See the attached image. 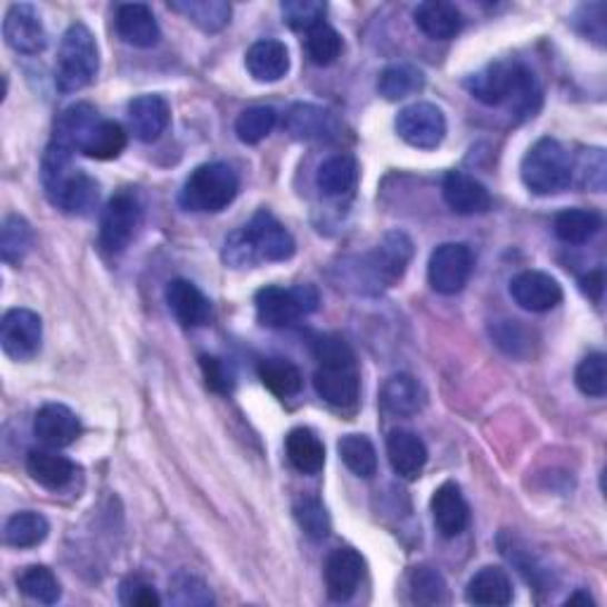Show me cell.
I'll return each mask as SVG.
<instances>
[{"instance_id":"74e56055","label":"cell","mask_w":607,"mask_h":607,"mask_svg":"<svg viewBox=\"0 0 607 607\" xmlns=\"http://www.w3.org/2000/svg\"><path fill=\"white\" fill-rule=\"evenodd\" d=\"M337 451H339V458H342L345 466L356 477L368 479L378 472V454H375V446L368 437L347 435V437L339 439Z\"/></svg>"},{"instance_id":"8d00e7d4","label":"cell","mask_w":607,"mask_h":607,"mask_svg":"<svg viewBox=\"0 0 607 607\" xmlns=\"http://www.w3.org/2000/svg\"><path fill=\"white\" fill-rule=\"evenodd\" d=\"M257 372L263 387H269L276 397H295L304 385L301 370L288 359H263Z\"/></svg>"},{"instance_id":"681fc988","label":"cell","mask_w":607,"mask_h":607,"mask_svg":"<svg viewBox=\"0 0 607 607\" xmlns=\"http://www.w3.org/2000/svg\"><path fill=\"white\" fill-rule=\"evenodd\" d=\"M299 527L309 534L311 539H326L330 534V517L318 498H304L295 508Z\"/></svg>"},{"instance_id":"ee69618b","label":"cell","mask_w":607,"mask_h":607,"mask_svg":"<svg viewBox=\"0 0 607 607\" xmlns=\"http://www.w3.org/2000/svg\"><path fill=\"white\" fill-rule=\"evenodd\" d=\"M314 356L320 368H356L354 349L345 337L324 335L314 342Z\"/></svg>"},{"instance_id":"1f68e13d","label":"cell","mask_w":607,"mask_h":607,"mask_svg":"<svg viewBox=\"0 0 607 607\" xmlns=\"http://www.w3.org/2000/svg\"><path fill=\"white\" fill-rule=\"evenodd\" d=\"M356 181H359V165H356L351 155L328 157L316 173V186L328 198H339V195L351 192Z\"/></svg>"},{"instance_id":"bcb514c9","label":"cell","mask_w":607,"mask_h":607,"mask_svg":"<svg viewBox=\"0 0 607 607\" xmlns=\"http://www.w3.org/2000/svg\"><path fill=\"white\" fill-rule=\"evenodd\" d=\"M575 382L581 395L600 399L607 391V366H605V354H588L586 359L577 366Z\"/></svg>"},{"instance_id":"ab89813d","label":"cell","mask_w":607,"mask_h":607,"mask_svg":"<svg viewBox=\"0 0 607 607\" xmlns=\"http://www.w3.org/2000/svg\"><path fill=\"white\" fill-rule=\"evenodd\" d=\"M17 588L36 603L43 605H52L58 603L62 596V588L58 577L52 575V569H48L46 565H31L27 567L24 573L17 577Z\"/></svg>"},{"instance_id":"5b68a950","label":"cell","mask_w":607,"mask_h":607,"mask_svg":"<svg viewBox=\"0 0 607 607\" xmlns=\"http://www.w3.org/2000/svg\"><path fill=\"white\" fill-rule=\"evenodd\" d=\"M240 192V176L226 162L202 165L190 173L181 190V205L188 211L219 213L233 205Z\"/></svg>"},{"instance_id":"b9f144b4","label":"cell","mask_w":607,"mask_h":607,"mask_svg":"<svg viewBox=\"0 0 607 607\" xmlns=\"http://www.w3.org/2000/svg\"><path fill=\"white\" fill-rule=\"evenodd\" d=\"M278 123V112L269 105H257L245 110L236 121V133L245 146H257L266 136H271Z\"/></svg>"},{"instance_id":"44dd1931","label":"cell","mask_w":607,"mask_h":607,"mask_svg":"<svg viewBox=\"0 0 607 607\" xmlns=\"http://www.w3.org/2000/svg\"><path fill=\"white\" fill-rule=\"evenodd\" d=\"M171 107L162 96H140L129 105V127L140 142H155L169 129Z\"/></svg>"},{"instance_id":"cb8c5ba5","label":"cell","mask_w":607,"mask_h":607,"mask_svg":"<svg viewBox=\"0 0 607 607\" xmlns=\"http://www.w3.org/2000/svg\"><path fill=\"white\" fill-rule=\"evenodd\" d=\"M387 458L399 477L418 479L427 466V446L416 432L395 430L387 437Z\"/></svg>"},{"instance_id":"2e32d148","label":"cell","mask_w":607,"mask_h":607,"mask_svg":"<svg viewBox=\"0 0 607 607\" xmlns=\"http://www.w3.org/2000/svg\"><path fill=\"white\" fill-rule=\"evenodd\" d=\"M441 195L449 209L460 213V217H475V213H485L491 207V195L487 186L479 183L475 176L466 171L446 173Z\"/></svg>"},{"instance_id":"4fadbf2b","label":"cell","mask_w":607,"mask_h":607,"mask_svg":"<svg viewBox=\"0 0 607 607\" xmlns=\"http://www.w3.org/2000/svg\"><path fill=\"white\" fill-rule=\"evenodd\" d=\"M6 43L22 56H39L48 46V33L41 14L29 3H17L8 10L3 20Z\"/></svg>"},{"instance_id":"5bb4252c","label":"cell","mask_w":607,"mask_h":607,"mask_svg":"<svg viewBox=\"0 0 607 607\" xmlns=\"http://www.w3.org/2000/svg\"><path fill=\"white\" fill-rule=\"evenodd\" d=\"M510 297L531 314H546L563 301L560 282L544 271H523L510 280Z\"/></svg>"},{"instance_id":"8fae6325","label":"cell","mask_w":607,"mask_h":607,"mask_svg":"<svg viewBox=\"0 0 607 607\" xmlns=\"http://www.w3.org/2000/svg\"><path fill=\"white\" fill-rule=\"evenodd\" d=\"M397 133L418 150H435L446 138V117L432 102H414L399 112Z\"/></svg>"},{"instance_id":"6da1fadb","label":"cell","mask_w":607,"mask_h":607,"mask_svg":"<svg viewBox=\"0 0 607 607\" xmlns=\"http://www.w3.org/2000/svg\"><path fill=\"white\" fill-rule=\"evenodd\" d=\"M470 96L489 107H508L515 115H534L541 91L534 71L520 62H494L466 81Z\"/></svg>"},{"instance_id":"f546056e","label":"cell","mask_w":607,"mask_h":607,"mask_svg":"<svg viewBox=\"0 0 607 607\" xmlns=\"http://www.w3.org/2000/svg\"><path fill=\"white\" fill-rule=\"evenodd\" d=\"M123 148H127V131H123L121 123L100 117L81 140L77 152L98 159V162H110V159H117L123 152Z\"/></svg>"},{"instance_id":"f5cc1de1","label":"cell","mask_w":607,"mask_h":607,"mask_svg":"<svg viewBox=\"0 0 607 607\" xmlns=\"http://www.w3.org/2000/svg\"><path fill=\"white\" fill-rule=\"evenodd\" d=\"M581 285H584V290L598 301V299H600V292H603V271L588 273V276L581 280Z\"/></svg>"},{"instance_id":"4dcf8cb0","label":"cell","mask_w":607,"mask_h":607,"mask_svg":"<svg viewBox=\"0 0 607 607\" xmlns=\"http://www.w3.org/2000/svg\"><path fill=\"white\" fill-rule=\"evenodd\" d=\"M285 451H288V460L292 466L304 475H318L326 466V446L307 427H297L288 435Z\"/></svg>"},{"instance_id":"3957f363","label":"cell","mask_w":607,"mask_h":607,"mask_svg":"<svg viewBox=\"0 0 607 607\" xmlns=\"http://www.w3.org/2000/svg\"><path fill=\"white\" fill-rule=\"evenodd\" d=\"M41 181L50 205L71 217H83L98 202V183L81 169L71 167V150L56 140L43 155Z\"/></svg>"},{"instance_id":"f1b7e54d","label":"cell","mask_w":607,"mask_h":607,"mask_svg":"<svg viewBox=\"0 0 607 607\" xmlns=\"http://www.w3.org/2000/svg\"><path fill=\"white\" fill-rule=\"evenodd\" d=\"M27 470L33 481H39L41 487L50 491H60L71 485V479L77 475L74 462L64 456H58L52 451L36 449L27 456Z\"/></svg>"},{"instance_id":"277c9868","label":"cell","mask_w":607,"mask_h":607,"mask_svg":"<svg viewBox=\"0 0 607 607\" xmlns=\"http://www.w3.org/2000/svg\"><path fill=\"white\" fill-rule=\"evenodd\" d=\"M100 69L96 36L83 24H71L58 50L56 83L62 93H77L91 83Z\"/></svg>"},{"instance_id":"ba28073f","label":"cell","mask_w":607,"mask_h":607,"mask_svg":"<svg viewBox=\"0 0 607 607\" xmlns=\"http://www.w3.org/2000/svg\"><path fill=\"white\" fill-rule=\"evenodd\" d=\"M142 221V205L133 190H121L107 202L100 219V247L107 255H119L131 245Z\"/></svg>"},{"instance_id":"9a60e30c","label":"cell","mask_w":607,"mask_h":607,"mask_svg":"<svg viewBox=\"0 0 607 607\" xmlns=\"http://www.w3.org/2000/svg\"><path fill=\"white\" fill-rule=\"evenodd\" d=\"M326 588L335 603H347L366 575V560L354 548H335L326 560Z\"/></svg>"},{"instance_id":"816d5d0a","label":"cell","mask_w":607,"mask_h":607,"mask_svg":"<svg viewBox=\"0 0 607 607\" xmlns=\"http://www.w3.org/2000/svg\"><path fill=\"white\" fill-rule=\"evenodd\" d=\"M119 600L127 607H159L162 598L155 591V586L140 577H131L119 586Z\"/></svg>"},{"instance_id":"484cf974","label":"cell","mask_w":607,"mask_h":607,"mask_svg":"<svg viewBox=\"0 0 607 607\" xmlns=\"http://www.w3.org/2000/svg\"><path fill=\"white\" fill-rule=\"evenodd\" d=\"M418 29L435 41L456 39L462 29V14L456 6L441 3V0H425L414 12Z\"/></svg>"},{"instance_id":"f35d334b","label":"cell","mask_w":607,"mask_h":607,"mask_svg":"<svg viewBox=\"0 0 607 607\" xmlns=\"http://www.w3.org/2000/svg\"><path fill=\"white\" fill-rule=\"evenodd\" d=\"M422 86H425V77L420 69H416L414 64H391L380 74L378 91L385 100L395 102V100H404L408 96L418 93Z\"/></svg>"},{"instance_id":"c3c4849f","label":"cell","mask_w":607,"mask_h":607,"mask_svg":"<svg viewBox=\"0 0 607 607\" xmlns=\"http://www.w3.org/2000/svg\"><path fill=\"white\" fill-rule=\"evenodd\" d=\"M169 600L173 605H183V607H190V605H211L213 603V596L209 591V586L192 577V575H178L173 581H171V588H169Z\"/></svg>"},{"instance_id":"9c48e42d","label":"cell","mask_w":607,"mask_h":607,"mask_svg":"<svg viewBox=\"0 0 607 607\" xmlns=\"http://www.w3.org/2000/svg\"><path fill=\"white\" fill-rule=\"evenodd\" d=\"M475 269V259L468 245L462 242H444L439 245L427 266V278H430L432 290L439 295H456L466 288Z\"/></svg>"},{"instance_id":"ac0fdd59","label":"cell","mask_w":607,"mask_h":607,"mask_svg":"<svg viewBox=\"0 0 607 607\" xmlns=\"http://www.w3.org/2000/svg\"><path fill=\"white\" fill-rule=\"evenodd\" d=\"M430 508H432L437 531L444 539H456L466 531L470 523V508H468L466 496H462V491L458 489V485H454V481H444V485L435 491Z\"/></svg>"},{"instance_id":"30bf717a","label":"cell","mask_w":607,"mask_h":607,"mask_svg":"<svg viewBox=\"0 0 607 607\" xmlns=\"http://www.w3.org/2000/svg\"><path fill=\"white\" fill-rule=\"evenodd\" d=\"M43 320L31 309H10L0 320V345L12 361H31L41 351Z\"/></svg>"},{"instance_id":"8992f818","label":"cell","mask_w":607,"mask_h":607,"mask_svg":"<svg viewBox=\"0 0 607 607\" xmlns=\"http://www.w3.org/2000/svg\"><path fill=\"white\" fill-rule=\"evenodd\" d=\"M523 183L534 195H556L573 183V157L556 138H541L534 142L523 159Z\"/></svg>"},{"instance_id":"db71d44e","label":"cell","mask_w":607,"mask_h":607,"mask_svg":"<svg viewBox=\"0 0 607 607\" xmlns=\"http://www.w3.org/2000/svg\"><path fill=\"white\" fill-rule=\"evenodd\" d=\"M577 603H584V605H594V600H591V598H588V594H584V591H577L575 596H569V598H567V605H577Z\"/></svg>"},{"instance_id":"7dc6e473","label":"cell","mask_w":607,"mask_h":607,"mask_svg":"<svg viewBox=\"0 0 607 607\" xmlns=\"http://www.w3.org/2000/svg\"><path fill=\"white\" fill-rule=\"evenodd\" d=\"M410 596L420 605H439L446 600V581L432 567H416L410 573Z\"/></svg>"},{"instance_id":"4316f807","label":"cell","mask_w":607,"mask_h":607,"mask_svg":"<svg viewBox=\"0 0 607 607\" xmlns=\"http://www.w3.org/2000/svg\"><path fill=\"white\" fill-rule=\"evenodd\" d=\"M466 598L481 607H504L513 603V584L501 567H481L466 588Z\"/></svg>"},{"instance_id":"ffe728a7","label":"cell","mask_w":607,"mask_h":607,"mask_svg":"<svg viewBox=\"0 0 607 607\" xmlns=\"http://www.w3.org/2000/svg\"><path fill=\"white\" fill-rule=\"evenodd\" d=\"M115 27L119 39L133 48H155L162 39V31L146 3H127L117 8Z\"/></svg>"},{"instance_id":"7402d4cb","label":"cell","mask_w":607,"mask_h":607,"mask_svg":"<svg viewBox=\"0 0 607 607\" xmlns=\"http://www.w3.org/2000/svg\"><path fill=\"white\" fill-rule=\"evenodd\" d=\"M167 301L176 320L183 328H200L211 316V304L205 292L190 280H171L167 285Z\"/></svg>"},{"instance_id":"7bdbcfd3","label":"cell","mask_w":607,"mask_h":607,"mask_svg":"<svg viewBox=\"0 0 607 607\" xmlns=\"http://www.w3.org/2000/svg\"><path fill=\"white\" fill-rule=\"evenodd\" d=\"M304 48H307V56L314 64L328 67L339 58V52H342V36L324 22L314 27L311 31H307Z\"/></svg>"},{"instance_id":"60d3db41","label":"cell","mask_w":607,"mask_h":607,"mask_svg":"<svg viewBox=\"0 0 607 607\" xmlns=\"http://www.w3.org/2000/svg\"><path fill=\"white\" fill-rule=\"evenodd\" d=\"M31 242V226L22 217L12 213L3 221V228H0V257L6 263H20L29 255Z\"/></svg>"},{"instance_id":"603a6c76","label":"cell","mask_w":607,"mask_h":607,"mask_svg":"<svg viewBox=\"0 0 607 607\" xmlns=\"http://www.w3.org/2000/svg\"><path fill=\"white\" fill-rule=\"evenodd\" d=\"M314 387L318 397L335 408H354L361 395V380L356 368H318Z\"/></svg>"},{"instance_id":"f6af8a7d","label":"cell","mask_w":607,"mask_h":607,"mask_svg":"<svg viewBox=\"0 0 607 607\" xmlns=\"http://www.w3.org/2000/svg\"><path fill=\"white\" fill-rule=\"evenodd\" d=\"M326 10V3H318V0H285L280 6L282 22L295 31H311L314 27L324 24Z\"/></svg>"},{"instance_id":"d6986e66","label":"cell","mask_w":607,"mask_h":607,"mask_svg":"<svg viewBox=\"0 0 607 607\" xmlns=\"http://www.w3.org/2000/svg\"><path fill=\"white\" fill-rule=\"evenodd\" d=\"M285 129L295 140H332L339 133V121L324 107L299 102L285 115Z\"/></svg>"},{"instance_id":"7c38bea8","label":"cell","mask_w":607,"mask_h":607,"mask_svg":"<svg viewBox=\"0 0 607 607\" xmlns=\"http://www.w3.org/2000/svg\"><path fill=\"white\" fill-rule=\"evenodd\" d=\"M410 259H414V240L404 230H391L366 257V271L372 282L391 288L404 278Z\"/></svg>"},{"instance_id":"836d02e7","label":"cell","mask_w":607,"mask_h":607,"mask_svg":"<svg viewBox=\"0 0 607 607\" xmlns=\"http://www.w3.org/2000/svg\"><path fill=\"white\" fill-rule=\"evenodd\" d=\"M169 8L207 33H217L228 27L230 12H233L226 0H176Z\"/></svg>"},{"instance_id":"e575fe53","label":"cell","mask_w":607,"mask_h":607,"mask_svg":"<svg viewBox=\"0 0 607 607\" xmlns=\"http://www.w3.org/2000/svg\"><path fill=\"white\" fill-rule=\"evenodd\" d=\"M603 228V217L594 209H565L560 211L556 221H553V230H556L558 240L567 245H584L598 236Z\"/></svg>"},{"instance_id":"d6a6232c","label":"cell","mask_w":607,"mask_h":607,"mask_svg":"<svg viewBox=\"0 0 607 607\" xmlns=\"http://www.w3.org/2000/svg\"><path fill=\"white\" fill-rule=\"evenodd\" d=\"M100 119L98 110L93 105L88 102H77L67 107V110L58 117L56 121V142H60V146H64L67 150H79L81 140L86 138V133L93 129V123Z\"/></svg>"},{"instance_id":"e0dca14e","label":"cell","mask_w":607,"mask_h":607,"mask_svg":"<svg viewBox=\"0 0 607 607\" xmlns=\"http://www.w3.org/2000/svg\"><path fill=\"white\" fill-rule=\"evenodd\" d=\"M33 432L50 449H64L81 435V422L71 408L62 404H46L33 418Z\"/></svg>"},{"instance_id":"f907efd6","label":"cell","mask_w":607,"mask_h":607,"mask_svg":"<svg viewBox=\"0 0 607 607\" xmlns=\"http://www.w3.org/2000/svg\"><path fill=\"white\" fill-rule=\"evenodd\" d=\"M200 366L205 372L207 387L211 391H217V395H223V397H228L230 391H233L236 375H233V368H230L223 359H217V356H202Z\"/></svg>"},{"instance_id":"7a4b0ae2","label":"cell","mask_w":607,"mask_h":607,"mask_svg":"<svg viewBox=\"0 0 607 607\" xmlns=\"http://www.w3.org/2000/svg\"><path fill=\"white\" fill-rule=\"evenodd\" d=\"M295 238L273 213L259 211L252 221L230 233L223 245V261L230 269H245L261 261H288L295 255Z\"/></svg>"},{"instance_id":"d4e9b609","label":"cell","mask_w":607,"mask_h":607,"mask_svg":"<svg viewBox=\"0 0 607 607\" xmlns=\"http://www.w3.org/2000/svg\"><path fill=\"white\" fill-rule=\"evenodd\" d=\"M245 64L255 81L276 83L290 71V52L285 43L276 39H263L247 50Z\"/></svg>"},{"instance_id":"d590c367","label":"cell","mask_w":607,"mask_h":607,"mask_svg":"<svg viewBox=\"0 0 607 607\" xmlns=\"http://www.w3.org/2000/svg\"><path fill=\"white\" fill-rule=\"evenodd\" d=\"M48 531H50V525L41 513L22 510V513H14L6 523L3 537L8 546L24 550V548L41 546L48 539Z\"/></svg>"},{"instance_id":"83f0119b","label":"cell","mask_w":607,"mask_h":607,"mask_svg":"<svg viewBox=\"0 0 607 607\" xmlns=\"http://www.w3.org/2000/svg\"><path fill=\"white\" fill-rule=\"evenodd\" d=\"M422 401H425V395H422L420 382L404 372L391 375L380 391L382 408L397 418L416 416L422 408Z\"/></svg>"},{"instance_id":"52a82bcc","label":"cell","mask_w":607,"mask_h":607,"mask_svg":"<svg viewBox=\"0 0 607 607\" xmlns=\"http://www.w3.org/2000/svg\"><path fill=\"white\" fill-rule=\"evenodd\" d=\"M318 290L314 285H295V288H278L269 285L255 297L257 318L266 328H290L299 318L318 309Z\"/></svg>"}]
</instances>
